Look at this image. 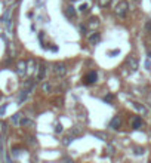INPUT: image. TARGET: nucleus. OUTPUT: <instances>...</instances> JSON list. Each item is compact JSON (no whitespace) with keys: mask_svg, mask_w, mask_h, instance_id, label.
I'll return each instance as SVG.
<instances>
[{"mask_svg":"<svg viewBox=\"0 0 151 163\" xmlns=\"http://www.w3.org/2000/svg\"><path fill=\"white\" fill-rule=\"evenodd\" d=\"M127 9H129V3L126 0H121V2H118L117 6H116V14H117L118 17H126Z\"/></svg>","mask_w":151,"mask_h":163,"instance_id":"obj_1","label":"nucleus"},{"mask_svg":"<svg viewBox=\"0 0 151 163\" xmlns=\"http://www.w3.org/2000/svg\"><path fill=\"white\" fill-rule=\"evenodd\" d=\"M53 73L56 76H65L67 74V68H65L64 64H55L53 65Z\"/></svg>","mask_w":151,"mask_h":163,"instance_id":"obj_2","label":"nucleus"},{"mask_svg":"<svg viewBox=\"0 0 151 163\" xmlns=\"http://www.w3.org/2000/svg\"><path fill=\"white\" fill-rule=\"evenodd\" d=\"M96 79H98V74L95 71H90L86 74V77H84V83L86 85H92V83H95L96 82Z\"/></svg>","mask_w":151,"mask_h":163,"instance_id":"obj_3","label":"nucleus"},{"mask_svg":"<svg viewBox=\"0 0 151 163\" xmlns=\"http://www.w3.org/2000/svg\"><path fill=\"white\" fill-rule=\"evenodd\" d=\"M127 64H129V68H131L132 71H135V70L138 68V59L134 58V56H131V58L127 59Z\"/></svg>","mask_w":151,"mask_h":163,"instance_id":"obj_4","label":"nucleus"},{"mask_svg":"<svg viewBox=\"0 0 151 163\" xmlns=\"http://www.w3.org/2000/svg\"><path fill=\"white\" fill-rule=\"evenodd\" d=\"M99 25V19L96 18V17H93V18L89 19V22H87V27L90 28V30H93L95 27H98Z\"/></svg>","mask_w":151,"mask_h":163,"instance_id":"obj_5","label":"nucleus"},{"mask_svg":"<svg viewBox=\"0 0 151 163\" xmlns=\"http://www.w3.org/2000/svg\"><path fill=\"white\" fill-rule=\"evenodd\" d=\"M30 91H31V89H25V88L21 91V93H19V98H18V102H19V104H21L22 101H25V99H27V96H28V92H30Z\"/></svg>","mask_w":151,"mask_h":163,"instance_id":"obj_6","label":"nucleus"},{"mask_svg":"<svg viewBox=\"0 0 151 163\" xmlns=\"http://www.w3.org/2000/svg\"><path fill=\"white\" fill-rule=\"evenodd\" d=\"M120 125H121V120H120V117H118V116H116V117L111 120L110 127H113V129H118V127H120Z\"/></svg>","mask_w":151,"mask_h":163,"instance_id":"obj_7","label":"nucleus"},{"mask_svg":"<svg viewBox=\"0 0 151 163\" xmlns=\"http://www.w3.org/2000/svg\"><path fill=\"white\" fill-rule=\"evenodd\" d=\"M99 40H101L99 33H93L92 36L89 37V42H90V45H96V43H98Z\"/></svg>","mask_w":151,"mask_h":163,"instance_id":"obj_8","label":"nucleus"},{"mask_svg":"<svg viewBox=\"0 0 151 163\" xmlns=\"http://www.w3.org/2000/svg\"><path fill=\"white\" fill-rule=\"evenodd\" d=\"M25 68H27V62H24V61H21V62L18 64V74H19V76H22L24 73L27 71Z\"/></svg>","mask_w":151,"mask_h":163,"instance_id":"obj_9","label":"nucleus"},{"mask_svg":"<svg viewBox=\"0 0 151 163\" xmlns=\"http://www.w3.org/2000/svg\"><path fill=\"white\" fill-rule=\"evenodd\" d=\"M142 125V119L141 117H134V120H132V127L134 129H139Z\"/></svg>","mask_w":151,"mask_h":163,"instance_id":"obj_10","label":"nucleus"},{"mask_svg":"<svg viewBox=\"0 0 151 163\" xmlns=\"http://www.w3.org/2000/svg\"><path fill=\"white\" fill-rule=\"evenodd\" d=\"M65 14H67L68 18H76V11H74V8H73V6H67Z\"/></svg>","mask_w":151,"mask_h":163,"instance_id":"obj_11","label":"nucleus"},{"mask_svg":"<svg viewBox=\"0 0 151 163\" xmlns=\"http://www.w3.org/2000/svg\"><path fill=\"white\" fill-rule=\"evenodd\" d=\"M45 71H46V67H45V64H42V65H40V68H39V76H37V80H43V77H45Z\"/></svg>","mask_w":151,"mask_h":163,"instance_id":"obj_12","label":"nucleus"},{"mask_svg":"<svg viewBox=\"0 0 151 163\" xmlns=\"http://www.w3.org/2000/svg\"><path fill=\"white\" fill-rule=\"evenodd\" d=\"M134 107H135L136 110H138L139 113H147V108H145L144 105H141L139 102H134Z\"/></svg>","mask_w":151,"mask_h":163,"instance_id":"obj_13","label":"nucleus"},{"mask_svg":"<svg viewBox=\"0 0 151 163\" xmlns=\"http://www.w3.org/2000/svg\"><path fill=\"white\" fill-rule=\"evenodd\" d=\"M110 3H111V0H98L99 8H107V6H110Z\"/></svg>","mask_w":151,"mask_h":163,"instance_id":"obj_14","label":"nucleus"},{"mask_svg":"<svg viewBox=\"0 0 151 163\" xmlns=\"http://www.w3.org/2000/svg\"><path fill=\"white\" fill-rule=\"evenodd\" d=\"M9 15H11V9H8V11L3 14V17H2V22H5V24H6V22L9 21Z\"/></svg>","mask_w":151,"mask_h":163,"instance_id":"obj_15","label":"nucleus"},{"mask_svg":"<svg viewBox=\"0 0 151 163\" xmlns=\"http://www.w3.org/2000/svg\"><path fill=\"white\" fill-rule=\"evenodd\" d=\"M87 8H89V5H87V3H82V5H80V8H79V11H80V12H86V11H87Z\"/></svg>","mask_w":151,"mask_h":163,"instance_id":"obj_16","label":"nucleus"},{"mask_svg":"<svg viewBox=\"0 0 151 163\" xmlns=\"http://www.w3.org/2000/svg\"><path fill=\"white\" fill-rule=\"evenodd\" d=\"M19 117H21V114H15V116L12 117V122H14V125H18V123H19Z\"/></svg>","mask_w":151,"mask_h":163,"instance_id":"obj_17","label":"nucleus"},{"mask_svg":"<svg viewBox=\"0 0 151 163\" xmlns=\"http://www.w3.org/2000/svg\"><path fill=\"white\" fill-rule=\"evenodd\" d=\"M21 125H22V126H27V125H33V122L28 120V119H24V120L21 122Z\"/></svg>","mask_w":151,"mask_h":163,"instance_id":"obj_18","label":"nucleus"},{"mask_svg":"<svg viewBox=\"0 0 151 163\" xmlns=\"http://www.w3.org/2000/svg\"><path fill=\"white\" fill-rule=\"evenodd\" d=\"M104 101H105V102H111V101H113V95H107V96H104Z\"/></svg>","mask_w":151,"mask_h":163,"instance_id":"obj_19","label":"nucleus"},{"mask_svg":"<svg viewBox=\"0 0 151 163\" xmlns=\"http://www.w3.org/2000/svg\"><path fill=\"white\" fill-rule=\"evenodd\" d=\"M55 132H56V133H58V132H62V125L58 123V125L55 126Z\"/></svg>","mask_w":151,"mask_h":163,"instance_id":"obj_20","label":"nucleus"},{"mask_svg":"<svg viewBox=\"0 0 151 163\" xmlns=\"http://www.w3.org/2000/svg\"><path fill=\"white\" fill-rule=\"evenodd\" d=\"M50 89H52V86H50V85H48V83H45V85H43V91L49 92Z\"/></svg>","mask_w":151,"mask_h":163,"instance_id":"obj_21","label":"nucleus"},{"mask_svg":"<svg viewBox=\"0 0 151 163\" xmlns=\"http://www.w3.org/2000/svg\"><path fill=\"white\" fill-rule=\"evenodd\" d=\"M5 111H6V105H3V107H0V116H2V114H3Z\"/></svg>","mask_w":151,"mask_h":163,"instance_id":"obj_22","label":"nucleus"},{"mask_svg":"<svg viewBox=\"0 0 151 163\" xmlns=\"http://www.w3.org/2000/svg\"><path fill=\"white\" fill-rule=\"evenodd\" d=\"M135 153H136V154H142V153H144V150H141V148H136V150H135Z\"/></svg>","mask_w":151,"mask_h":163,"instance_id":"obj_23","label":"nucleus"},{"mask_svg":"<svg viewBox=\"0 0 151 163\" xmlns=\"http://www.w3.org/2000/svg\"><path fill=\"white\" fill-rule=\"evenodd\" d=\"M117 54H120V51H113L110 55H117Z\"/></svg>","mask_w":151,"mask_h":163,"instance_id":"obj_24","label":"nucleus"},{"mask_svg":"<svg viewBox=\"0 0 151 163\" xmlns=\"http://www.w3.org/2000/svg\"><path fill=\"white\" fill-rule=\"evenodd\" d=\"M2 129H3V123H0V130H2Z\"/></svg>","mask_w":151,"mask_h":163,"instance_id":"obj_25","label":"nucleus"},{"mask_svg":"<svg viewBox=\"0 0 151 163\" xmlns=\"http://www.w3.org/2000/svg\"><path fill=\"white\" fill-rule=\"evenodd\" d=\"M0 96H2V93H0Z\"/></svg>","mask_w":151,"mask_h":163,"instance_id":"obj_26","label":"nucleus"}]
</instances>
